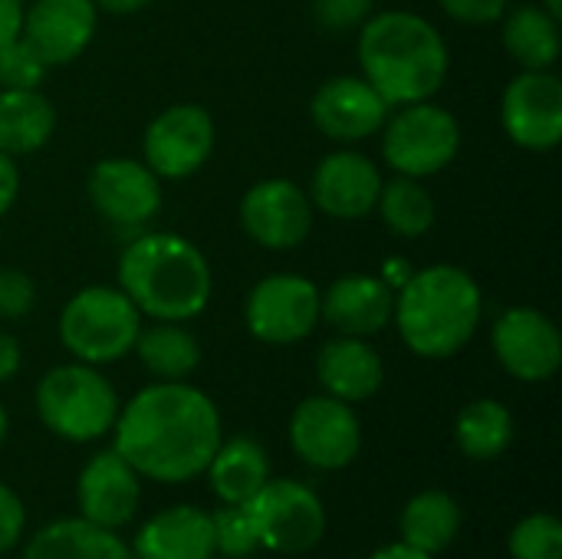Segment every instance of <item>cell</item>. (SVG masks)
Segmentation results:
<instances>
[{
	"mask_svg": "<svg viewBox=\"0 0 562 559\" xmlns=\"http://www.w3.org/2000/svg\"><path fill=\"white\" fill-rule=\"evenodd\" d=\"M501 366L520 382H547L560 372L562 336L557 323L533 306H510L491 333Z\"/></svg>",
	"mask_w": 562,
	"mask_h": 559,
	"instance_id": "cell-13",
	"label": "cell"
},
{
	"mask_svg": "<svg viewBox=\"0 0 562 559\" xmlns=\"http://www.w3.org/2000/svg\"><path fill=\"white\" fill-rule=\"evenodd\" d=\"M207 478H211V491L217 494V501L247 504L270 481L267 451L247 435L231 438V441L217 445V451L207 465Z\"/></svg>",
	"mask_w": 562,
	"mask_h": 559,
	"instance_id": "cell-25",
	"label": "cell"
},
{
	"mask_svg": "<svg viewBox=\"0 0 562 559\" xmlns=\"http://www.w3.org/2000/svg\"><path fill=\"white\" fill-rule=\"evenodd\" d=\"M115 451L138 478L184 484L207 471L221 445L214 402L184 382H158L132 395L115 418Z\"/></svg>",
	"mask_w": 562,
	"mask_h": 559,
	"instance_id": "cell-1",
	"label": "cell"
},
{
	"mask_svg": "<svg viewBox=\"0 0 562 559\" xmlns=\"http://www.w3.org/2000/svg\"><path fill=\"white\" fill-rule=\"evenodd\" d=\"M395 290L382 277L349 273L339 277L326 293H319V320H326L342 336H372L392 323Z\"/></svg>",
	"mask_w": 562,
	"mask_h": 559,
	"instance_id": "cell-20",
	"label": "cell"
},
{
	"mask_svg": "<svg viewBox=\"0 0 562 559\" xmlns=\"http://www.w3.org/2000/svg\"><path fill=\"white\" fill-rule=\"evenodd\" d=\"M95 211L115 227H138L161 208V178L135 158H105L89 175Z\"/></svg>",
	"mask_w": 562,
	"mask_h": 559,
	"instance_id": "cell-15",
	"label": "cell"
},
{
	"mask_svg": "<svg viewBox=\"0 0 562 559\" xmlns=\"http://www.w3.org/2000/svg\"><path fill=\"white\" fill-rule=\"evenodd\" d=\"M316 376L326 389V395L356 405L372 399L382 389L385 366L382 356L359 336H339L329 339L316 356Z\"/></svg>",
	"mask_w": 562,
	"mask_h": 559,
	"instance_id": "cell-22",
	"label": "cell"
},
{
	"mask_svg": "<svg viewBox=\"0 0 562 559\" xmlns=\"http://www.w3.org/2000/svg\"><path fill=\"white\" fill-rule=\"evenodd\" d=\"M313 122L316 128L333 138V142H362L369 135H375L385 119H389V105L385 99L359 76H333L326 79L313 102H310Z\"/></svg>",
	"mask_w": 562,
	"mask_h": 559,
	"instance_id": "cell-17",
	"label": "cell"
},
{
	"mask_svg": "<svg viewBox=\"0 0 562 559\" xmlns=\"http://www.w3.org/2000/svg\"><path fill=\"white\" fill-rule=\"evenodd\" d=\"M23 0H0V49L23 33Z\"/></svg>",
	"mask_w": 562,
	"mask_h": 559,
	"instance_id": "cell-38",
	"label": "cell"
},
{
	"mask_svg": "<svg viewBox=\"0 0 562 559\" xmlns=\"http://www.w3.org/2000/svg\"><path fill=\"white\" fill-rule=\"evenodd\" d=\"M244 507L254 517L260 547L273 554H310L326 534L323 501L306 484L290 478L267 481Z\"/></svg>",
	"mask_w": 562,
	"mask_h": 559,
	"instance_id": "cell-8",
	"label": "cell"
},
{
	"mask_svg": "<svg viewBox=\"0 0 562 559\" xmlns=\"http://www.w3.org/2000/svg\"><path fill=\"white\" fill-rule=\"evenodd\" d=\"M369 10H372V0H313L316 23L333 33L362 26L369 20Z\"/></svg>",
	"mask_w": 562,
	"mask_h": 559,
	"instance_id": "cell-35",
	"label": "cell"
},
{
	"mask_svg": "<svg viewBox=\"0 0 562 559\" xmlns=\"http://www.w3.org/2000/svg\"><path fill=\"white\" fill-rule=\"evenodd\" d=\"M458 435V448L474 458V461H491L501 458L510 441H514V415L507 405L494 402V399H477L471 405H464V412L458 415L454 425Z\"/></svg>",
	"mask_w": 562,
	"mask_h": 559,
	"instance_id": "cell-29",
	"label": "cell"
},
{
	"mask_svg": "<svg viewBox=\"0 0 562 559\" xmlns=\"http://www.w3.org/2000/svg\"><path fill=\"white\" fill-rule=\"evenodd\" d=\"M16 194H20V171L13 165V158L0 152V217L13 208Z\"/></svg>",
	"mask_w": 562,
	"mask_h": 559,
	"instance_id": "cell-39",
	"label": "cell"
},
{
	"mask_svg": "<svg viewBox=\"0 0 562 559\" xmlns=\"http://www.w3.org/2000/svg\"><path fill=\"white\" fill-rule=\"evenodd\" d=\"M76 501H79L82 521L105 527V530H119L138 514L142 484H138L135 468L112 448V451H99L82 468L79 484H76Z\"/></svg>",
	"mask_w": 562,
	"mask_h": 559,
	"instance_id": "cell-18",
	"label": "cell"
},
{
	"mask_svg": "<svg viewBox=\"0 0 562 559\" xmlns=\"http://www.w3.org/2000/svg\"><path fill=\"white\" fill-rule=\"evenodd\" d=\"M23 527H26V511H23V501L7 488L0 484V557L7 550H13L23 537Z\"/></svg>",
	"mask_w": 562,
	"mask_h": 559,
	"instance_id": "cell-36",
	"label": "cell"
},
{
	"mask_svg": "<svg viewBox=\"0 0 562 559\" xmlns=\"http://www.w3.org/2000/svg\"><path fill=\"white\" fill-rule=\"evenodd\" d=\"M142 152L158 178H188L214 152V119L194 102H178L151 119Z\"/></svg>",
	"mask_w": 562,
	"mask_h": 559,
	"instance_id": "cell-12",
	"label": "cell"
},
{
	"mask_svg": "<svg viewBox=\"0 0 562 559\" xmlns=\"http://www.w3.org/2000/svg\"><path fill=\"white\" fill-rule=\"evenodd\" d=\"M458 23H494L510 10V0H438Z\"/></svg>",
	"mask_w": 562,
	"mask_h": 559,
	"instance_id": "cell-37",
	"label": "cell"
},
{
	"mask_svg": "<svg viewBox=\"0 0 562 559\" xmlns=\"http://www.w3.org/2000/svg\"><path fill=\"white\" fill-rule=\"evenodd\" d=\"M56 109L40 89H0V152L16 158L53 138Z\"/></svg>",
	"mask_w": 562,
	"mask_h": 559,
	"instance_id": "cell-23",
	"label": "cell"
},
{
	"mask_svg": "<svg viewBox=\"0 0 562 559\" xmlns=\"http://www.w3.org/2000/svg\"><path fill=\"white\" fill-rule=\"evenodd\" d=\"M501 122L514 145L550 152L562 138V82L550 69H524L501 99Z\"/></svg>",
	"mask_w": 562,
	"mask_h": 559,
	"instance_id": "cell-11",
	"label": "cell"
},
{
	"mask_svg": "<svg viewBox=\"0 0 562 559\" xmlns=\"http://www.w3.org/2000/svg\"><path fill=\"white\" fill-rule=\"evenodd\" d=\"M119 290L142 316L158 323L194 320L211 300V267L181 234L155 231L135 237L119 260Z\"/></svg>",
	"mask_w": 562,
	"mask_h": 559,
	"instance_id": "cell-4",
	"label": "cell"
},
{
	"mask_svg": "<svg viewBox=\"0 0 562 559\" xmlns=\"http://www.w3.org/2000/svg\"><path fill=\"white\" fill-rule=\"evenodd\" d=\"M142 333L138 306L119 287H86L59 313L63 346L86 366H105L132 353Z\"/></svg>",
	"mask_w": 562,
	"mask_h": 559,
	"instance_id": "cell-6",
	"label": "cell"
},
{
	"mask_svg": "<svg viewBox=\"0 0 562 559\" xmlns=\"http://www.w3.org/2000/svg\"><path fill=\"white\" fill-rule=\"evenodd\" d=\"M46 69L43 56L23 36L0 49V89H36Z\"/></svg>",
	"mask_w": 562,
	"mask_h": 559,
	"instance_id": "cell-33",
	"label": "cell"
},
{
	"mask_svg": "<svg viewBox=\"0 0 562 559\" xmlns=\"http://www.w3.org/2000/svg\"><path fill=\"white\" fill-rule=\"evenodd\" d=\"M362 79L385 105H412L431 99L448 79V43L418 13L385 10L369 16L359 33Z\"/></svg>",
	"mask_w": 562,
	"mask_h": 559,
	"instance_id": "cell-2",
	"label": "cell"
},
{
	"mask_svg": "<svg viewBox=\"0 0 562 559\" xmlns=\"http://www.w3.org/2000/svg\"><path fill=\"white\" fill-rule=\"evenodd\" d=\"M247 329L267 346H290L306 339L319 323V287L296 273L263 277L244 310Z\"/></svg>",
	"mask_w": 562,
	"mask_h": 559,
	"instance_id": "cell-9",
	"label": "cell"
},
{
	"mask_svg": "<svg viewBox=\"0 0 562 559\" xmlns=\"http://www.w3.org/2000/svg\"><path fill=\"white\" fill-rule=\"evenodd\" d=\"M481 313L484 297L477 280L454 264H435L395 290L392 320L415 356L448 359L474 339Z\"/></svg>",
	"mask_w": 562,
	"mask_h": 559,
	"instance_id": "cell-3",
	"label": "cell"
},
{
	"mask_svg": "<svg viewBox=\"0 0 562 559\" xmlns=\"http://www.w3.org/2000/svg\"><path fill=\"white\" fill-rule=\"evenodd\" d=\"M135 559H211L214 524L211 514L191 504L155 514L135 537Z\"/></svg>",
	"mask_w": 562,
	"mask_h": 559,
	"instance_id": "cell-21",
	"label": "cell"
},
{
	"mask_svg": "<svg viewBox=\"0 0 562 559\" xmlns=\"http://www.w3.org/2000/svg\"><path fill=\"white\" fill-rule=\"evenodd\" d=\"M36 303V287L23 270L3 267L0 270V316L3 320H20L33 310Z\"/></svg>",
	"mask_w": 562,
	"mask_h": 559,
	"instance_id": "cell-34",
	"label": "cell"
},
{
	"mask_svg": "<svg viewBox=\"0 0 562 559\" xmlns=\"http://www.w3.org/2000/svg\"><path fill=\"white\" fill-rule=\"evenodd\" d=\"M240 224L260 247L293 250L313 227V201L300 185L286 178H267L244 194Z\"/></svg>",
	"mask_w": 562,
	"mask_h": 559,
	"instance_id": "cell-14",
	"label": "cell"
},
{
	"mask_svg": "<svg viewBox=\"0 0 562 559\" xmlns=\"http://www.w3.org/2000/svg\"><path fill=\"white\" fill-rule=\"evenodd\" d=\"M92 3H95V10H109V13H138L151 0H92Z\"/></svg>",
	"mask_w": 562,
	"mask_h": 559,
	"instance_id": "cell-41",
	"label": "cell"
},
{
	"mask_svg": "<svg viewBox=\"0 0 562 559\" xmlns=\"http://www.w3.org/2000/svg\"><path fill=\"white\" fill-rule=\"evenodd\" d=\"M514 559H562V524L553 514L524 517L510 534Z\"/></svg>",
	"mask_w": 562,
	"mask_h": 559,
	"instance_id": "cell-32",
	"label": "cell"
},
{
	"mask_svg": "<svg viewBox=\"0 0 562 559\" xmlns=\"http://www.w3.org/2000/svg\"><path fill=\"white\" fill-rule=\"evenodd\" d=\"M132 353H138L142 366L161 382H184L201 362V346L181 323H155L142 329Z\"/></svg>",
	"mask_w": 562,
	"mask_h": 559,
	"instance_id": "cell-28",
	"label": "cell"
},
{
	"mask_svg": "<svg viewBox=\"0 0 562 559\" xmlns=\"http://www.w3.org/2000/svg\"><path fill=\"white\" fill-rule=\"evenodd\" d=\"M504 46L524 69H553L560 59V16L540 3H524L504 16Z\"/></svg>",
	"mask_w": 562,
	"mask_h": 559,
	"instance_id": "cell-26",
	"label": "cell"
},
{
	"mask_svg": "<svg viewBox=\"0 0 562 559\" xmlns=\"http://www.w3.org/2000/svg\"><path fill=\"white\" fill-rule=\"evenodd\" d=\"M382 185V171L369 155L333 152L313 171L310 201L336 221H359L375 211Z\"/></svg>",
	"mask_w": 562,
	"mask_h": 559,
	"instance_id": "cell-16",
	"label": "cell"
},
{
	"mask_svg": "<svg viewBox=\"0 0 562 559\" xmlns=\"http://www.w3.org/2000/svg\"><path fill=\"white\" fill-rule=\"evenodd\" d=\"M382 155L385 161L408 178H428L445 171L461 148L458 119L435 105L431 99L398 105L392 119H385Z\"/></svg>",
	"mask_w": 562,
	"mask_h": 559,
	"instance_id": "cell-7",
	"label": "cell"
},
{
	"mask_svg": "<svg viewBox=\"0 0 562 559\" xmlns=\"http://www.w3.org/2000/svg\"><path fill=\"white\" fill-rule=\"evenodd\" d=\"M461 530V507L445 491H422L402 511V544L435 557L451 547Z\"/></svg>",
	"mask_w": 562,
	"mask_h": 559,
	"instance_id": "cell-27",
	"label": "cell"
},
{
	"mask_svg": "<svg viewBox=\"0 0 562 559\" xmlns=\"http://www.w3.org/2000/svg\"><path fill=\"white\" fill-rule=\"evenodd\" d=\"M375 208L385 227L398 237H422L435 224V198L418 178H408V175H398L395 181L382 185Z\"/></svg>",
	"mask_w": 562,
	"mask_h": 559,
	"instance_id": "cell-30",
	"label": "cell"
},
{
	"mask_svg": "<svg viewBox=\"0 0 562 559\" xmlns=\"http://www.w3.org/2000/svg\"><path fill=\"white\" fill-rule=\"evenodd\" d=\"M40 422L66 441H95L119 418V395L95 366L72 362L49 369L36 385Z\"/></svg>",
	"mask_w": 562,
	"mask_h": 559,
	"instance_id": "cell-5",
	"label": "cell"
},
{
	"mask_svg": "<svg viewBox=\"0 0 562 559\" xmlns=\"http://www.w3.org/2000/svg\"><path fill=\"white\" fill-rule=\"evenodd\" d=\"M540 7H547L553 16H562V0H540Z\"/></svg>",
	"mask_w": 562,
	"mask_h": 559,
	"instance_id": "cell-43",
	"label": "cell"
},
{
	"mask_svg": "<svg viewBox=\"0 0 562 559\" xmlns=\"http://www.w3.org/2000/svg\"><path fill=\"white\" fill-rule=\"evenodd\" d=\"M290 445L310 468L339 471L356 461L362 448V425L352 405L333 395H313L300 402L290 418Z\"/></svg>",
	"mask_w": 562,
	"mask_h": 559,
	"instance_id": "cell-10",
	"label": "cell"
},
{
	"mask_svg": "<svg viewBox=\"0 0 562 559\" xmlns=\"http://www.w3.org/2000/svg\"><path fill=\"white\" fill-rule=\"evenodd\" d=\"M211 524H214V550H221L227 559H247L260 550L254 517L244 504H224L217 514H211Z\"/></svg>",
	"mask_w": 562,
	"mask_h": 559,
	"instance_id": "cell-31",
	"label": "cell"
},
{
	"mask_svg": "<svg viewBox=\"0 0 562 559\" xmlns=\"http://www.w3.org/2000/svg\"><path fill=\"white\" fill-rule=\"evenodd\" d=\"M3 438H7V409L0 402V445H3Z\"/></svg>",
	"mask_w": 562,
	"mask_h": 559,
	"instance_id": "cell-44",
	"label": "cell"
},
{
	"mask_svg": "<svg viewBox=\"0 0 562 559\" xmlns=\"http://www.w3.org/2000/svg\"><path fill=\"white\" fill-rule=\"evenodd\" d=\"M369 559H435V557H428V554H422V550H415V547H408V544H392V547H385V550L372 554Z\"/></svg>",
	"mask_w": 562,
	"mask_h": 559,
	"instance_id": "cell-42",
	"label": "cell"
},
{
	"mask_svg": "<svg viewBox=\"0 0 562 559\" xmlns=\"http://www.w3.org/2000/svg\"><path fill=\"white\" fill-rule=\"evenodd\" d=\"M20 369V343L10 333H0V382L13 379Z\"/></svg>",
	"mask_w": 562,
	"mask_h": 559,
	"instance_id": "cell-40",
	"label": "cell"
},
{
	"mask_svg": "<svg viewBox=\"0 0 562 559\" xmlns=\"http://www.w3.org/2000/svg\"><path fill=\"white\" fill-rule=\"evenodd\" d=\"M23 559H135L115 530L89 521H56L43 527L23 550Z\"/></svg>",
	"mask_w": 562,
	"mask_h": 559,
	"instance_id": "cell-24",
	"label": "cell"
},
{
	"mask_svg": "<svg viewBox=\"0 0 562 559\" xmlns=\"http://www.w3.org/2000/svg\"><path fill=\"white\" fill-rule=\"evenodd\" d=\"M95 33L92 0H36L23 10V40L46 66L72 63Z\"/></svg>",
	"mask_w": 562,
	"mask_h": 559,
	"instance_id": "cell-19",
	"label": "cell"
}]
</instances>
